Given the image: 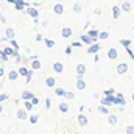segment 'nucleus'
I'll use <instances>...</instances> for the list:
<instances>
[{
  "label": "nucleus",
  "mask_w": 134,
  "mask_h": 134,
  "mask_svg": "<svg viewBox=\"0 0 134 134\" xmlns=\"http://www.w3.org/2000/svg\"><path fill=\"white\" fill-rule=\"evenodd\" d=\"M30 67H31L33 70H39V69H42V63L39 61V58H37V59H31V64H30Z\"/></svg>",
  "instance_id": "393cba45"
},
{
  "label": "nucleus",
  "mask_w": 134,
  "mask_h": 134,
  "mask_svg": "<svg viewBox=\"0 0 134 134\" xmlns=\"http://www.w3.org/2000/svg\"><path fill=\"white\" fill-rule=\"evenodd\" d=\"M128 64L126 63H120V64H117L115 67V72H117V75H125L126 72H128Z\"/></svg>",
  "instance_id": "6e6552de"
},
{
  "label": "nucleus",
  "mask_w": 134,
  "mask_h": 134,
  "mask_svg": "<svg viewBox=\"0 0 134 134\" xmlns=\"http://www.w3.org/2000/svg\"><path fill=\"white\" fill-rule=\"evenodd\" d=\"M72 9H73V13H76V14H80V13L83 11V6H81L80 3H73V5H72Z\"/></svg>",
  "instance_id": "72a5a7b5"
},
{
  "label": "nucleus",
  "mask_w": 134,
  "mask_h": 134,
  "mask_svg": "<svg viewBox=\"0 0 134 134\" xmlns=\"http://www.w3.org/2000/svg\"><path fill=\"white\" fill-rule=\"evenodd\" d=\"M66 89H63V87H55V95H58V97H64L66 95Z\"/></svg>",
  "instance_id": "7c9ffc66"
},
{
  "label": "nucleus",
  "mask_w": 134,
  "mask_h": 134,
  "mask_svg": "<svg viewBox=\"0 0 134 134\" xmlns=\"http://www.w3.org/2000/svg\"><path fill=\"white\" fill-rule=\"evenodd\" d=\"M61 134H64V133H61Z\"/></svg>",
  "instance_id": "e2e57ef3"
},
{
  "label": "nucleus",
  "mask_w": 134,
  "mask_h": 134,
  "mask_svg": "<svg viewBox=\"0 0 134 134\" xmlns=\"http://www.w3.org/2000/svg\"><path fill=\"white\" fill-rule=\"evenodd\" d=\"M94 61H95V63H98V61H100V56H98V55H95V56H94Z\"/></svg>",
  "instance_id": "864d4df0"
},
{
  "label": "nucleus",
  "mask_w": 134,
  "mask_h": 134,
  "mask_svg": "<svg viewBox=\"0 0 134 134\" xmlns=\"http://www.w3.org/2000/svg\"><path fill=\"white\" fill-rule=\"evenodd\" d=\"M133 30H134V27H133Z\"/></svg>",
  "instance_id": "69168bd1"
},
{
  "label": "nucleus",
  "mask_w": 134,
  "mask_h": 134,
  "mask_svg": "<svg viewBox=\"0 0 134 134\" xmlns=\"http://www.w3.org/2000/svg\"><path fill=\"white\" fill-rule=\"evenodd\" d=\"M20 97H22V100H31V98L34 97V94L33 92H30V91H22Z\"/></svg>",
  "instance_id": "a878e982"
},
{
  "label": "nucleus",
  "mask_w": 134,
  "mask_h": 134,
  "mask_svg": "<svg viewBox=\"0 0 134 134\" xmlns=\"http://www.w3.org/2000/svg\"><path fill=\"white\" fill-rule=\"evenodd\" d=\"M125 134H134V126L133 125H128L125 128Z\"/></svg>",
  "instance_id": "79ce46f5"
},
{
  "label": "nucleus",
  "mask_w": 134,
  "mask_h": 134,
  "mask_svg": "<svg viewBox=\"0 0 134 134\" xmlns=\"http://www.w3.org/2000/svg\"><path fill=\"white\" fill-rule=\"evenodd\" d=\"M103 95H115V89H112V87L104 89V91H103Z\"/></svg>",
  "instance_id": "4c0bfd02"
},
{
  "label": "nucleus",
  "mask_w": 134,
  "mask_h": 134,
  "mask_svg": "<svg viewBox=\"0 0 134 134\" xmlns=\"http://www.w3.org/2000/svg\"><path fill=\"white\" fill-rule=\"evenodd\" d=\"M126 104V98L122 92H115V106H125Z\"/></svg>",
  "instance_id": "0eeeda50"
},
{
  "label": "nucleus",
  "mask_w": 134,
  "mask_h": 134,
  "mask_svg": "<svg viewBox=\"0 0 134 134\" xmlns=\"http://www.w3.org/2000/svg\"><path fill=\"white\" fill-rule=\"evenodd\" d=\"M11 3L14 5V9H17V11H25V8L30 6L25 0H11Z\"/></svg>",
  "instance_id": "f03ea898"
},
{
  "label": "nucleus",
  "mask_w": 134,
  "mask_h": 134,
  "mask_svg": "<svg viewBox=\"0 0 134 134\" xmlns=\"http://www.w3.org/2000/svg\"><path fill=\"white\" fill-rule=\"evenodd\" d=\"M31 101H33V104H34V106L41 103V101H39V98H37V97H33V98H31Z\"/></svg>",
  "instance_id": "09e8293b"
},
{
  "label": "nucleus",
  "mask_w": 134,
  "mask_h": 134,
  "mask_svg": "<svg viewBox=\"0 0 134 134\" xmlns=\"http://www.w3.org/2000/svg\"><path fill=\"white\" fill-rule=\"evenodd\" d=\"M17 70H19V73H20V76H27V75H28V72H30V69H28V67H25V66L19 67Z\"/></svg>",
  "instance_id": "473e14b6"
},
{
  "label": "nucleus",
  "mask_w": 134,
  "mask_h": 134,
  "mask_svg": "<svg viewBox=\"0 0 134 134\" xmlns=\"http://www.w3.org/2000/svg\"><path fill=\"white\" fill-rule=\"evenodd\" d=\"M75 87H76L78 91H84V89H86V81H84V78H83L81 75H76V81H75Z\"/></svg>",
  "instance_id": "39448f33"
},
{
  "label": "nucleus",
  "mask_w": 134,
  "mask_h": 134,
  "mask_svg": "<svg viewBox=\"0 0 134 134\" xmlns=\"http://www.w3.org/2000/svg\"><path fill=\"white\" fill-rule=\"evenodd\" d=\"M25 13H27V16L31 17V19L39 17V9H37L36 6H27V8H25Z\"/></svg>",
  "instance_id": "7ed1b4c3"
},
{
  "label": "nucleus",
  "mask_w": 134,
  "mask_h": 134,
  "mask_svg": "<svg viewBox=\"0 0 134 134\" xmlns=\"http://www.w3.org/2000/svg\"><path fill=\"white\" fill-rule=\"evenodd\" d=\"M44 45L47 47V48H55V45H56V42L53 41V39H50V37H44Z\"/></svg>",
  "instance_id": "b1692460"
},
{
  "label": "nucleus",
  "mask_w": 134,
  "mask_h": 134,
  "mask_svg": "<svg viewBox=\"0 0 134 134\" xmlns=\"http://www.w3.org/2000/svg\"><path fill=\"white\" fill-rule=\"evenodd\" d=\"M8 41L9 39H14V36H16V31H14V28H11V27H8V28H5V34H3Z\"/></svg>",
  "instance_id": "6ab92c4d"
},
{
  "label": "nucleus",
  "mask_w": 134,
  "mask_h": 134,
  "mask_svg": "<svg viewBox=\"0 0 134 134\" xmlns=\"http://www.w3.org/2000/svg\"><path fill=\"white\" fill-rule=\"evenodd\" d=\"M106 117H108V122H109L112 126H115V125L119 123V117H117V114H108Z\"/></svg>",
  "instance_id": "412c9836"
},
{
  "label": "nucleus",
  "mask_w": 134,
  "mask_h": 134,
  "mask_svg": "<svg viewBox=\"0 0 134 134\" xmlns=\"http://www.w3.org/2000/svg\"><path fill=\"white\" fill-rule=\"evenodd\" d=\"M58 109H59V112L67 114V112H69V109H70V106L67 104V101H61V103H58Z\"/></svg>",
  "instance_id": "aec40b11"
},
{
  "label": "nucleus",
  "mask_w": 134,
  "mask_h": 134,
  "mask_svg": "<svg viewBox=\"0 0 134 134\" xmlns=\"http://www.w3.org/2000/svg\"><path fill=\"white\" fill-rule=\"evenodd\" d=\"M28 120H30V123H31V125H36V123L39 122V115H37V114H30Z\"/></svg>",
  "instance_id": "2f4dec72"
},
{
  "label": "nucleus",
  "mask_w": 134,
  "mask_h": 134,
  "mask_svg": "<svg viewBox=\"0 0 134 134\" xmlns=\"http://www.w3.org/2000/svg\"><path fill=\"white\" fill-rule=\"evenodd\" d=\"M39 58V55H30V59H37Z\"/></svg>",
  "instance_id": "603ef678"
},
{
  "label": "nucleus",
  "mask_w": 134,
  "mask_h": 134,
  "mask_svg": "<svg viewBox=\"0 0 134 134\" xmlns=\"http://www.w3.org/2000/svg\"><path fill=\"white\" fill-rule=\"evenodd\" d=\"M0 61H5V63L9 61V56L5 53V50H0Z\"/></svg>",
  "instance_id": "c9c22d12"
},
{
  "label": "nucleus",
  "mask_w": 134,
  "mask_h": 134,
  "mask_svg": "<svg viewBox=\"0 0 134 134\" xmlns=\"http://www.w3.org/2000/svg\"><path fill=\"white\" fill-rule=\"evenodd\" d=\"M9 45H11V47H14L16 50H19V48H20V45L17 44V41H16V39H9Z\"/></svg>",
  "instance_id": "ea45409f"
},
{
  "label": "nucleus",
  "mask_w": 134,
  "mask_h": 134,
  "mask_svg": "<svg viewBox=\"0 0 134 134\" xmlns=\"http://www.w3.org/2000/svg\"><path fill=\"white\" fill-rule=\"evenodd\" d=\"M64 98H66V100H73V98H75V92H70V91H67L66 95H64Z\"/></svg>",
  "instance_id": "58836bf2"
},
{
  "label": "nucleus",
  "mask_w": 134,
  "mask_h": 134,
  "mask_svg": "<svg viewBox=\"0 0 134 134\" xmlns=\"http://www.w3.org/2000/svg\"><path fill=\"white\" fill-rule=\"evenodd\" d=\"M3 50H5V53H6L9 58H16V56H17V53H19V50H16V48H14V47H11V45H9V47H5Z\"/></svg>",
  "instance_id": "f8f14e48"
},
{
  "label": "nucleus",
  "mask_w": 134,
  "mask_h": 134,
  "mask_svg": "<svg viewBox=\"0 0 134 134\" xmlns=\"http://www.w3.org/2000/svg\"><path fill=\"white\" fill-rule=\"evenodd\" d=\"M106 56H108V59H111V61H114V59H117V56H119V50H117L115 47H111V48L108 50V53H106Z\"/></svg>",
  "instance_id": "1a4fd4ad"
},
{
  "label": "nucleus",
  "mask_w": 134,
  "mask_h": 134,
  "mask_svg": "<svg viewBox=\"0 0 134 134\" xmlns=\"http://www.w3.org/2000/svg\"><path fill=\"white\" fill-rule=\"evenodd\" d=\"M24 108H25L28 112H31V111H33V108H34L33 101H31V100H24Z\"/></svg>",
  "instance_id": "cd10ccee"
},
{
  "label": "nucleus",
  "mask_w": 134,
  "mask_h": 134,
  "mask_svg": "<svg viewBox=\"0 0 134 134\" xmlns=\"http://www.w3.org/2000/svg\"><path fill=\"white\" fill-rule=\"evenodd\" d=\"M36 41H37V42H41V41H44V37H42V34H36Z\"/></svg>",
  "instance_id": "8fccbe9b"
},
{
  "label": "nucleus",
  "mask_w": 134,
  "mask_h": 134,
  "mask_svg": "<svg viewBox=\"0 0 134 134\" xmlns=\"http://www.w3.org/2000/svg\"><path fill=\"white\" fill-rule=\"evenodd\" d=\"M17 119L19 120H27L28 119V111L25 109V108H22V109H17Z\"/></svg>",
  "instance_id": "2eb2a0df"
},
{
  "label": "nucleus",
  "mask_w": 134,
  "mask_h": 134,
  "mask_svg": "<svg viewBox=\"0 0 134 134\" xmlns=\"http://www.w3.org/2000/svg\"><path fill=\"white\" fill-rule=\"evenodd\" d=\"M131 59H133V61H134V55H133V56H131Z\"/></svg>",
  "instance_id": "052dcab7"
},
{
  "label": "nucleus",
  "mask_w": 134,
  "mask_h": 134,
  "mask_svg": "<svg viewBox=\"0 0 134 134\" xmlns=\"http://www.w3.org/2000/svg\"><path fill=\"white\" fill-rule=\"evenodd\" d=\"M33 72H34V70L30 67V72H28V75L25 76V83H27V84H30V81L33 80Z\"/></svg>",
  "instance_id": "f704fd0d"
},
{
  "label": "nucleus",
  "mask_w": 134,
  "mask_h": 134,
  "mask_svg": "<svg viewBox=\"0 0 134 134\" xmlns=\"http://www.w3.org/2000/svg\"><path fill=\"white\" fill-rule=\"evenodd\" d=\"M2 19H3V14H0V22H2Z\"/></svg>",
  "instance_id": "bf43d9fd"
},
{
  "label": "nucleus",
  "mask_w": 134,
  "mask_h": 134,
  "mask_svg": "<svg viewBox=\"0 0 134 134\" xmlns=\"http://www.w3.org/2000/svg\"><path fill=\"white\" fill-rule=\"evenodd\" d=\"M66 55H67V56H70V55H72V45L66 47Z\"/></svg>",
  "instance_id": "de8ad7c7"
},
{
  "label": "nucleus",
  "mask_w": 134,
  "mask_h": 134,
  "mask_svg": "<svg viewBox=\"0 0 134 134\" xmlns=\"http://www.w3.org/2000/svg\"><path fill=\"white\" fill-rule=\"evenodd\" d=\"M3 75H5V67H2V66H0V78H2Z\"/></svg>",
  "instance_id": "3c124183"
},
{
  "label": "nucleus",
  "mask_w": 134,
  "mask_h": 134,
  "mask_svg": "<svg viewBox=\"0 0 134 134\" xmlns=\"http://www.w3.org/2000/svg\"><path fill=\"white\" fill-rule=\"evenodd\" d=\"M14 61H16V64H20V63H22V56H20V53H17V56L14 58Z\"/></svg>",
  "instance_id": "49530a36"
},
{
  "label": "nucleus",
  "mask_w": 134,
  "mask_h": 134,
  "mask_svg": "<svg viewBox=\"0 0 134 134\" xmlns=\"http://www.w3.org/2000/svg\"><path fill=\"white\" fill-rule=\"evenodd\" d=\"M44 83H45V86H47L48 89H55V87H56V78H55V76H47Z\"/></svg>",
  "instance_id": "9b49d317"
},
{
  "label": "nucleus",
  "mask_w": 134,
  "mask_h": 134,
  "mask_svg": "<svg viewBox=\"0 0 134 134\" xmlns=\"http://www.w3.org/2000/svg\"><path fill=\"white\" fill-rule=\"evenodd\" d=\"M8 80L9 81H17V78L20 76V73H19V70H16V69H11L9 72H8Z\"/></svg>",
  "instance_id": "9d476101"
},
{
  "label": "nucleus",
  "mask_w": 134,
  "mask_h": 134,
  "mask_svg": "<svg viewBox=\"0 0 134 134\" xmlns=\"http://www.w3.org/2000/svg\"><path fill=\"white\" fill-rule=\"evenodd\" d=\"M87 34L94 39V42H97V41H98V34H100V31H98L97 28H91V30H87Z\"/></svg>",
  "instance_id": "4be33fe9"
},
{
  "label": "nucleus",
  "mask_w": 134,
  "mask_h": 134,
  "mask_svg": "<svg viewBox=\"0 0 134 134\" xmlns=\"http://www.w3.org/2000/svg\"><path fill=\"white\" fill-rule=\"evenodd\" d=\"M70 134H73V133H70Z\"/></svg>",
  "instance_id": "680f3d73"
},
{
  "label": "nucleus",
  "mask_w": 134,
  "mask_h": 134,
  "mask_svg": "<svg viewBox=\"0 0 134 134\" xmlns=\"http://www.w3.org/2000/svg\"><path fill=\"white\" fill-rule=\"evenodd\" d=\"M70 36H72V28H70V27H64V28H61V37L69 39Z\"/></svg>",
  "instance_id": "5701e85b"
},
{
  "label": "nucleus",
  "mask_w": 134,
  "mask_h": 134,
  "mask_svg": "<svg viewBox=\"0 0 134 134\" xmlns=\"http://www.w3.org/2000/svg\"><path fill=\"white\" fill-rule=\"evenodd\" d=\"M2 112H3V104L0 103V114H2Z\"/></svg>",
  "instance_id": "4d7b16f0"
},
{
  "label": "nucleus",
  "mask_w": 134,
  "mask_h": 134,
  "mask_svg": "<svg viewBox=\"0 0 134 134\" xmlns=\"http://www.w3.org/2000/svg\"><path fill=\"white\" fill-rule=\"evenodd\" d=\"M119 42H120V45H122V47H131V44H133V41H131V39H126V37L120 39Z\"/></svg>",
  "instance_id": "c756f323"
},
{
  "label": "nucleus",
  "mask_w": 134,
  "mask_h": 134,
  "mask_svg": "<svg viewBox=\"0 0 134 134\" xmlns=\"http://www.w3.org/2000/svg\"><path fill=\"white\" fill-rule=\"evenodd\" d=\"M108 37H109V33L108 31H100V34H98V39L100 41H106Z\"/></svg>",
  "instance_id": "e433bc0d"
},
{
  "label": "nucleus",
  "mask_w": 134,
  "mask_h": 134,
  "mask_svg": "<svg viewBox=\"0 0 134 134\" xmlns=\"http://www.w3.org/2000/svg\"><path fill=\"white\" fill-rule=\"evenodd\" d=\"M101 104H104V106H115V95H103L100 100Z\"/></svg>",
  "instance_id": "f257e3e1"
},
{
  "label": "nucleus",
  "mask_w": 134,
  "mask_h": 134,
  "mask_svg": "<svg viewBox=\"0 0 134 134\" xmlns=\"http://www.w3.org/2000/svg\"><path fill=\"white\" fill-rule=\"evenodd\" d=\"M84 108H86L84 104H80V112H83V111H84Z\"/></svg>",
  "instance_id": "5fc2aeb1"
},
{
  "label": "nucleus",
  "mask_w": 134,
  "mask_h": 134,
  "mask_svg": "<svg viewBox=\"0 0 134 134\" xmlns=\"http://www.w3.org/2000/svg\"><path fill=\"white\" fill-rule=\"evenodd\" d=\"M44 103H45V104H44V106H45V109H50V108H52V100H50V98H45Z\"/></svg>",
  "instance_id": "37998d69"
},
{
  "label": "nucleus",
  "mask_w": 134,
  "mask_h": 134,
  "mask_svg": "<svg viewBox=\"0 0 134 134\" xmlns=\"http://www.w3.org/2000/svg\"><path fill=\"white\" fill-rule=\"evenodd\" d=\"M120 14H122V6L120 5H114L112 6V19H119L120 17Z\"/></svg>",
  "instance_id": "4468645a"
},
{
  "label": "nucleus",
  "mask_w": 134,
  "mask_h": 134,
  "mask_svg": "<svg viewBox=\"0 0 134 134\" xmlns=\"http://www.w3.org/2000/svg\"><path fill=\"white\" fill-rule=\"evenodd\" d=\"M75 72H76V75H81V76H84V73L87 72V67L84 66L83 63H81V64H76V67H75Z\"/></svg>",
  "instance_id": "dca6fc26"
},
{
  "label": "nucleus",
  "mask_w": 134,
  "mask_h": 134,
  "mask_svg": "<svg viewBox=\"0 0 134 134\" xmlns=\"http://www.w3.org/2000/svg\"><path fill=\"white\" fill-rule=\"evenodd\" d=\"M53 13L58 14V16H63L64 14V5L63 3H55L53 5Z\"/></svg>",
  "instance_id": "ddd939ff"
},
{
  "label": "nucleus",
  "mask_w": 134,
  "mask_h": 134,
  "mask_svg": "<svg viewBox=\"0 0 134 134\" xmlns=\"http://www.w3.org/2000/svg\"><path fill=\"white\" fill-rule=\"evenodd\" d=\"M100 50H101V44H98V42H94V44H91L87 47V53L89 55H97Z\"/></svg>",
  "instance_id": "20e7f679"
},
{
  "label": "nucleus",
  "mask_w": 134,
  "mask_h": 134,
  "mask_svg": "<svg viewBox=\"0 0 134 134\" xmlns=\"http://www.w3.org/2000/svg\"><path fill=\"white\" fill-rule=\"evenodd\" d=\"M80 41L83 42V44H86V45H91V44H94V39L89 36V34L86 33V34H81L80 36Z\"/></svg>",
  "instance_id": "f3484780"
},
{
  "label": "nucleus",
  "mask_w": 134,
  "mask_h": 134,
  "mask_svg": "<svg viewBox=\"0 0 134 134\" xmlns=\"http://www.w3.org/2000/svg\"><path fill=\"white\" fill-rule=\"evenodd\" d=\"M133 115H134V112H133Z\"/></svg>",
  "instance_id": "0e129e2a"
},
{
  "label": "nucleus",
  "mask_w": 134,
  "mask_h": 134,
  "mask_svg": "<svg viewBox=\"0 0 134 134\" xmlns=\"http://www.w3.org/2000/svg\"><path fill=\"white\" fill-rule=\"evenodd\" d=\"M52 69L55 70V73H63V72H64V64L59 63V61H56V63H53Z\"/></svg>",
  "instance_id": "a211bd4d"
},
{
  "label": "nucleus",
  "mask_w": 134,
  "mask_h": 134,
  "mask_svg": "<svg viewBox=\"0 0 134 134\" xmlns=\"http://www.w3.org/2000/svg\"><path fill=\"white\" fill-rule=\"evenodd\" d=\"M76 122H78V125H80V126H87L89 119H87V115H86V114L80 112V114L76 115Z\"/></svg>",
  "instance_id": "423d86ee"
},
{
  "label": "nucleus",
  "mask_w": 134,
  "mask_h": 134,
  "mask_svg": "<svg viewBox=\"0 0 134 134\" xmlns=\"http://www.w3.org/2000/svg\"><path fill=\"white\" fill-rule=\"evenodd\" d=\"M131 100H133V103H134V92L131 94Z\"/></svg>",
  "instance_id": "13d9d810"
},
{
  "label": "nucleus",
  "mask_w": 134,
  "mask_h": 134,
  "mask_svg": "<svg viewBox=\"0 0 134 134\" xmlns=\"http://www.w3.org/2000/svg\"><path fill=\"white\" fill-rule=\"evenodd\" d=\"M125 50H126V55H128L130 58L134 55V52H133V48H131V47H125Z\"/></svg>",
  "instance_id": "a18cd8bd"
},
{
  "label": "nucleus",
  "mask_w": 134,
  "mask_h": 134,
  "mask_svg": "<svg viewBox=\"0 0 134 134\" xmlns=\"http://www.w3.org/2000/svg\"><path fill=\"white\" fill-rule=\"evenodd\" d=\"M8 98H9V95H8L6 92H2V94H0V103H3V101H6Z\"/></svg>",
  "instance_id": "a19ab883"
},
{
  "label": "nucleus",
  "mask_w": 134,
  "mask_h": 134,
  "mask_svg": "<svg viewBox=\"0 0 134 134\" xmlns=\"http://www.w3.org/2000/svg\"><path fill=\"white\" fill-rule=\"evenodd\" d=\"M120 6H122V11H125V13H131V9H133V6H131L130 2H123Z\"/></svg>",
  "instance_id": "bb28decb"
},
{
  "label": "nucleus",
  "mask_w": 134,
  "mask_h": 134,
  "mask_svg": "<svg viewBox=\"0 0 134 134\" xmlns=\"http://www.w3.org/2000/svg\"><path fill=\"white\" fill-rule=\"evenodd\" d=\"M98 112H100L101 115H108L109 114V109H108V106H104V104H98Z\"/></svg>",
  "instance_id": "c85d7f7f"
},
{
  "label": "nucleus",
  "mask_w": 134,
  "mask_h": 134,
  "mask_svg": "<svg viewBox=\"0 0 134 134\" xmlns=\"http://www.w3.org/2000/svg\"><path fill=\"white\" fill-rule=\"evenodd\" d=\"M95 14H101V8H97L95 9Z\"/></svg>",
  "instance_id": "6e6d98bb"
},
{
  "label": "nucleus",
  "mask_w": 134,
  "mask_h": 134,
  "mask_svg": "<svg viewBox=\"0 0 134 134\" xmlns=\"http://www.w3.org/2000/svg\"><path fill=\"white\" fill-rule=\"evenodd\" d=\"M72 47H75V48H81V47H83V42H80V41L72 42Z\"/></svg>",
  "instance_id": "c03bdc74"
}]
</instances>
